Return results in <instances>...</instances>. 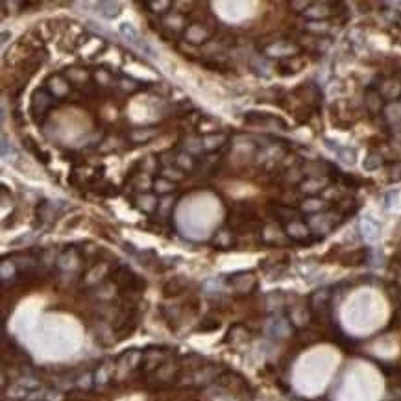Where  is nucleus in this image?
<instances>
[{"instance_id": "6", "label": "nucleus", "mask_w": 401, "mask_h": 401, "mask_svg": "<svg viewBox=\"0 0 401 401\" xmlns=\"http://www.w3.org/2000/svg\"><path fill=\"white\" fill-rule=\"evenodd\" d=\"M383 104H385V100H383L381 92L377 91L375 87H370L366 92V107L368 111L372 113V115H377V113L383 111Z\"/></svg>"}, {"instance_id": "3", "label": "nucleus", "mask_w": 401, "mask_h": 401, "mask_svg": "<svg viewBox=\"0 0 401 401\" xmlns=\"http://www.w3.org/2000/svg\"><path fill=\"white\" fill-rule=\"evenodd\" d=\"M217 381L220 387H224L227 392H231L233 396H246V394H250V385H248L246 379H242L239 373L235 372H229V370H226V372H222L220 375L217 377Z\"/></svg>"}, {"instance_id": "10", "label": "nucleus", "mask_w": 401, "mask_h": 401, "mask_svg": "<svg viewBox=\"0 0 401 401\" xmlns=\"http://www.w3.org/2000/svg\"><path fill=\"white\" fill-rule=\"evenodd\" d=\"M154 188H155V193L169 194L170 191H174V183H170L167 178H157V179H154Z\"/></svg>"}, {"instance_id": "2", "label": "nucleus", "mask_w": 401, "mask_h": 401, "mask_svg": "<svg viewBox=\"0 0 401 401\" xmlns=\"http://www.w3.org/2000/svg\"><path fill=\"white\" fill-rule=\"evenodd\" d=\"M56 100H58V98L54 97L46 87H41L34 92V97H32V106H30V113L34 116L35 124H43Z\"/></svg>"}, {"instance_id": "11", "label": "nucleus", "mask_w": 401, "mask_h": 401, "mask_svg": "<svg viewBox=\"0 0 401 401\" xmlns=\"http://www.w3.org/2000/svg\"><path fill=\"white\" fill-rule=\"evenodd\" d=\"M218 327H220V322H218V320L203 318L198 325V331H202V333H211V331H217Z\"/></svg>"}, {"instance_id": "9", "label": "nucleus", "mask_w": 401, "mask_h": 401, "mask_svg": "<svg viewBox=\"0 0 401 401\" xmlns=\"http://www.w3.org/2000/svg\"><path fill=\"white\" fill-rule=\"evenodd\" d=\"M366 257H368L366 250H357V251H353L351 255L346 257V265H351V266L363 265V263H366Z\"/></svg>"}, {"instance_id": "1", "label": "nucleus", "mask_w": 401, "mask_h": 401, "mask_svg": "<svg viewBox=\"0 0 401 401\" xmlns=\"http://www.w3.org/2000/svg\"><path fill=\"white\" fill-rule=\"evenodd\" d=\"M111 281L121 289L122 294H143L146 281L137 276L128 265H116L111 270Z\"/></svg>"}, {"instance_id": "4", "label": "nucleus", "mask_w": 401, "mask_h": 401, "mask_svg": "<svg viewBox=\"0 0 401 401\" xmlns=\"http://www.w3.org/2000/svg\"><path fill=\"white\" fill-rule=\"evenodd\" d=\"M229 285H233V289L237 290V292L246 294V292H251V290L255 289L257 281L251 272H239V274H233L229 277Z\"/></svg>"}, {"instance_id": "13", "label": "nucleus", "mask_w": 401, "mask_h": 401, "mask_svg": "<svg viewBox=\"0 0 401 401\" xmlns=\"http://www.w3.org/2000/svg\"><path fill=\"white\" fill-rule=\"evenodd\" d=\"M399 25H401V19H399Z\"/></svg>"}, {"instance_id": "8", "label": "nucleus", "mask_w": 401, "mask_h": 401, "mask_svg": "<svg viewBox=\"0 0 401 401\" xmlns=\"http://www.w3.org/2000/svg\"><path fill=\"white\" fill-rule=\"evenodd\" d=\"M22 146H25V148L30 152V154H34L39 161H43L44 164L49 163V155H46L43 150H41V148H39V145L35 143L34 139H32V137H26V139L22 140Z\"/></svg>"}, {"instance_id": "7", "label": "nucleus", "mask_w": 401, "mask_h": 401, "mask_svg": "<svg viewBox=\"0 0 401 401\" xmlns=\"http://www.w3.org/2000/svg\"><path fill=\"white\" fill-rule=\"evenodd\" d=\"M226 339H227V342L239 344V342H244V340L250 339V333H248V329L242 324H235L231 329H229V333H227Z\"/></svg>"}, {"instance_id": "12", "label": "nucleus", "mask_w": 401, "mask_h": 401, "mask_svg": "<svg viewBox=\"0 0 401 401\" xmlns=\"http://www.w3.org/2000/svg\"><path fill=\"white\" fill-rule=\"evenodd\" d=\"M381 164H383L381 155H370V159H366L364 167H366L368 170H372V169H377V167H381Z\"/></svg>"}, {"instance_id": "5", "label": "nucleus", "mask_w": 401, "mask_h": 401, "mask_svg": "<svg viewBox=\"0 0 401 401\" xmlns=\"http://www.w3.org/2000/svg\"><path fill=\"white\" fill-rule=\"evenodd\" d=\"M188 287V281L185 279V277H170V279H167L163 283V296L164 298H178V296H181L187 290Z\"/></svg>"}]
</instances>
